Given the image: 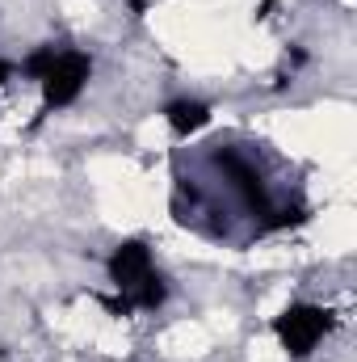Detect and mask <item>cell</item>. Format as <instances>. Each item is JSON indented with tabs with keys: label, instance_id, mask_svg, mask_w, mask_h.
I'll use <instances>...</instances> for the list:
<instances>
[{
	"label": "cell",
	"instance_id": "obj_1",
	"mask_svg": "<svg viewBox=\"0 0 357 362\" xmlns=\"http://www.w3.org/2000/svg\"><path fill=\"white\" fill-rule=\"evenodd\" d=\"M328 329H332V312H324V308H315V303H294V308H286V312L273 320V333H277L282 350L294 354V358H307V354L315 350V341H320Z\"/></svg>",
	"mask_w": 357,
	"mask_h": 362
},
{
	"label": "cell",
	"instance_id": "obj_2",
	"mask_svg": "<svg viewBox=\"0 0 357 362\" xmlns=\"http://www.w3.org/2000/svg\"><path fill=\"white\" fill-rule=\"evenodd\" d=\"M89 55H80V51H63L59 59H55V68L42 76V114H51V110H59V105H72L80 89L89 85Z\"/></svg>",
	"mask_w": 357,
	"mask_h": 362
},
{
	"label": "cell",
	"instance_id": "obj_3",
	"mask_svg": "<svg viewBox=\"0 0 357 362\" xmlns=\"http://www.w3.org/2000/svg\"><path fill=\"white\" fill-rule=\"evenodd\" d=\"M147 274H152V253H147V245H143V240H126V245H118V249H114V257H109V278L118 282V291H122V295H126V291H135Z\"/></svg>",
	"mask_w": 357,
	"mask_h": 362
},
{
	"label": "cell",
	"instance_id": "obj_4",
	"mask_svg": "<svg viewBox=\"0 0 357 362\" xmlns=\"http://www.w3.org/2000/svg\"><path fill=\"white\" fill-rule=\"evenodd\" d=\"M164 118H169V127H173L177 135H193V131H202V127L210 122V110H206L202 101H173V105L164 110Z\"/></svg>",
	"mask_w": 357,
	"mask_h": 362
},
{
	"label": "cell",
	"instance_id": "obj_5",
	"mask_svg": "<svg viewBox=\"0 0 357 362\" xmlns=\"http://www.w3.org/2000/svg\"><path fill=\"white\" fill-rule=\"evenodd\" d=\"M219 165H223V169H227V173L236 177V185H240V194H244V202H248L253 211H261V206H265L261 181H257V173H253V169H248L244 160H236V156H223V152H219Z\"/></svg>",
	"mask_w": 357,
	"mask_h": 362
},
{
	"label": "cell",
	"instance_id": "obj_6",
	"mask_svg": "<svg viewBox=\"0 0 357 362\" xmlns=\"http://www.w3.org/2000/svg\"><path fill=\"white\" fill-rule=\"evenodd\" d=\"M55 59H59V51H55V47H42V51H34V55L25 59V72L42 81V76H47V72L55 68Z\"/></svg>",
	"mask_w": 357,
	"mask_h": 362
},
{
	"label": "cell",
	"instance_id": "obj_7",
	"mask_svg": "<svg viewBox=\"0 0 357 362\" xmlns=\"http://www.w3.org/2000/svg\"><path fill=\"white\" fill-rule=\"evenodd\" d=\"M303 219H307V211L294 206V211H277V219H269V228H286V223H303Z\"/></svg>",
	"mask_w": 357,
	"mask_h": 362
},
{
	"label": "cell",
	"instance_id": "obj_8",
	"mask_svg": "<svg viewBox=\"0 0 357 362\" xmlns=\"http://www.w3.org/2000/svg\"><path fill=\"white\" fill-rule=\"evenodd\" d=\"M8 72H13V68H8V64H4V59H0V85H4V81H8Z\"/></svg>",
	"mask_w": 357,
	"mask_h": 362
}]
</instances>
